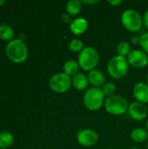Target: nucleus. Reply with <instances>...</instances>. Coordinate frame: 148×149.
Wrapping results in <instances>:
<instances>
[{
  "instance_id": "nucleus-14",
  "label": "nucleus",
  "mask_w": 148,
  "mask_h": 149,
  "mask_svg": "<svg viewBox=\"0 0 148 149\" xmlns=\"http://www.w3.org/2000/svg\"><path fill=\"white\" fill-rule=\"evenodd\" d=\"M72 85L75 89L79 91L85 90L89 85L88 77L85 76L84 73L79 72L72 78Z\"/></svg>"
},
{
  "instance_id": "nucleus-32",
  "label": "nucleus",
  "mask_w": 148,
  "mask_h": 149,
  "mask_svg": "<svg viewBox=\"0 0 148 149\" xmlns=\"http://www.w3.org/2000/svg\"><path fill=\"white\" fill-rule=\"evenodd\" d=\"M147 85H148V73H147Z\"/></svg>"
},
{
  "instance_id": "nucleus-3",
  "label": "nucleus",
  "mask_w": 148,
  "mask_h": 149,
  "mask_svg": "<svg viewBox=\"0 0 148 149\" xmlns=\"http://www.w3.org/2000/svg\"><path fill=\"white\" fill-rule=\"evenodd\" d=\"M105 94L100 87H91L85 92L83 102L90 111H97L105 103Z\"/></svg>"
},
{
  "instance_id": "nucleus-22",
  "label": "nucleus",
  "mask_w": 148,
  "mask_h": 149,
  "mask_svg": "<svg viewBox=\"0 0 148 149\" xmlns=\"http://www.w3.org/2000/svg\"><path fill=\"white\" fill-rule=\"evenodd\" d=\"M101 89H102L105 96H107V97H111V96L114 95V93L116 92V86L112 82H106V83H105L103 85V86H102Z\"/></svg>"
},
{
  "instance_id": "nucleus-18",
  "label": "nucleus",
  "mask_w": 148,
  "mask_h": 149,
  "mask_svg": "<svg viewBox=\"0 0 148 149\" xmlns=\"http://www.w3.org/2000/svg\"><path fill=\"white\" fill-rule=\"evenodd\" d=\"M14 37V31L13 29L6 24H1L0 25V38L4 39V40H10Z\"/></svg>"
},
{
  "instance_id": "nucleus-27",
  "label": "nucleus",
  "mask_w": 148,
  "mask_h": 149,
  "mask_svg": "<svg viewBox=\"0 0 148 149\" xmlns=\"http://www.w3.org/2000/svg\"><path fill=\"white\" fill-rule=\"evenodd\" d=\"M132 43H133V45H138V44H140V38L137 37V36L132 38Z\"/></svg>"
},
{
  "instance_id": "nucleus-7",
  "label": "nucleus",
  "mask_w": 148,
  "mask_h": 149,
  "mask_svg": "<svg viewBox=\"0 0 148 149\" xmlns=\"http://www.w3.org/2000/svg\"><path fill=\"white\" fill-rule=\"evenodd\" d=\"M49 85L51 89L57 93H66L72 86L71 77L64 72H58L52 75L50 79Z\"/></svg>"
},
{
  "instance_id": "nucleus-34",
  "label": "nucleus",
  "mask_w": 148,
  "mask_h": 149,
  "mask_svg": "<svg viewBox=\"0 0 148 149\" xmlns=\"http://www.w3.org/2000/svg\"><path fill=\"white\" fill-rule=\"evenodd\" d=\"M108 149H112V148H108Z\"/></svg>"
},
{
  "instance_id": "nucleus-1",
  "label": "nucleus",
  "mask_w": 148,
  "mask_h": 149,
  "mask_svg": "<svg viewBox=\"0 0 148 149\" xmlns=\"http://www.w3.org/2000/svg\"><path fill=\"white\" fill-rule=\"evenodd\" d=\"M99 60V52L92 46H85L79 52L78 63L79 67L86 72H90L97 66Z\"/></svg>"
},
{
  "instance_id": "nucleus-17",
  "label": "nucleus",
  "mask_w": 148,
  "mask_h": 149,
  "mask_svg": "<svg viewBox=\"0 0 148 149\" xmlns=\"http://www.w3.org/2000/svg\"><path fill=\"white\" fill-rule=\"evenodd\" d=\"M82 9V2L80 0H70L67 2L65 10L69 16H76Z\"/></svg>"
},
{
  "instance_id": "nucleus-11",
  "label": "nucleus",
  "mask_w": 148,
  "mask_h": 149,
  "mask_svg": "<svg viewBox=\"0 0 148 149\" xmlns=\"http://www.w3.org/2000/svg\"><path fill=\"white\" fill-rule=\"evenodd\" d=\"M133 94L136 101L142 104L148 103V85L147 83L139 82L134 85Z\"/></svg>"
},
{
  "instance_id": "nucleus-29",
  "label": "nucleus",
  "mask_w": 148,
  "mask_h": 149,
  "mask_svg": "<svg viewBox=\"0 0 148 149\" xmlns=\"http://www.w3.org/2000/svg\"><path fill=\"white\" fill-rule=\"evenodd\" d=\"M4 2H5L4 0H0V5H2V4H3V3H4Z\"/></svg>"
},
{
  "instance_id": "nucleus-6",
  "label": "nucleus",
  "mask_w": 148,
  "mask_h": 149,
  "mask_svg": "<svg viewBox=\"0 0 148 149\" xmlns=\"http://www.w3.org/2000/svg\"><path fill=\"white\" fill-rule=\"evenodd\" d=\"M6 54L9 58L15 63H21L26 59L28 50L25 44L21 39H15L7 45Z\"/></svg>"
},
{
  "instance_id": "nucleus-20",
  "label": "nucleus",
  "mask_w": 148,
  "mask_h": 149,
  "mask_svg": "<svg viewBox=\"0 0 148 149\" xmlns=\"http://www.w3.org/2000/svg\"><path fill=\"white\" fill-rule=\"evenodd\" d=\"M13 142V136L8 132L0 133V148H9Z\"/></svg>"
},
{
  "instance_id": "nucleus-33",
  "label": "nucleus",
  "mask_w": 148,
  "mask_h": 149,
  "mask_svg": "<svg viewBox=\"0 0 148 149\" xmlns=\"http://www.w3.org/2000/svg\"><path fill=\"white\" fill-rule=\"evenodd\" d=\"M147 149H148V143H147Z\"/></svg>"
},
{
  "instance_id": "nucleus-15",
  "label": "nucleus",
  "mask_w": 148,
  "mask_h": 149,
  "mask_svg": "<svg viewBox=\"0 0 148 149\" xmlns=\"http://www.w3.org/2000/svg\"><path fill=\"white\" fill-rule=\"evenodd\" d=\"M79 65L78 63V61L73 60V59H69L67 60L63 66V70H64V73H65L68 76H74L77 73H79Z\"/></svg>"
},
{
  "instance_id": "nucleus-19",
  "label": "nucleus",
  "mask_w": 148,
  "mask_h": 149,
  "mask_svg": "<svg viewBox=\"0 0 148 149\" xmlns=\"http://www.w3.org/2000/svg\"><path fill=\"white\" fill-rule=\"evenodd\" d=\"M116 52H117L118 55L126 58L131 52V45H129V43H127L126 41H121L117 45Z\"/></svg>"
},
{
  "instance_id": "nucleus-13",
  "label": "nucleus",
  "mask_w": 148,
  "mask_h": 149,
  "mask_svg": "<svg viewBox=\"0 0 148 149\" xmlns=\"http://www.w3.org/2000/svg\"><path fill=\"white\" fill-rule=\"evenodd\" d=\"M88 80L89 84H91L93 87H100L103 86L106 81L105 75L103 72L98 69H93L88 73Z\"/></svg>"
},
{
  "instance_id": "nucleus-9",
  "label": "nucleus",
  "mask_w": 148,
  "mask_h": 149,
  "mask_svg": "<svg viewBox=\"0 0 148 149\" xmlns=\"http://www.w3.org/2000/svg\"><path fill=\"white\" fill-rule=\"evenodd\" d=\"M128 64L135 68H143L148 64L147 54L140 50H133L126 57Z\"/></svg>"
},
{
  "instance_id": "nucleus-23",
  "label": "nucleus",
  "mask_w": 148,
  "mask_h": 149,
  "mask_svg": "<svg viewBox=\"0 0 148 149\" xmlns=\"http://www.w3.org/2000/svg\"><path fill=\"white\" fill-rule=\"evenodd\" d=\"M140 45L143 49V52L148 54V32L143 33L140 37Z\"/></svg>"
},
{
  "instance_id": "nucleus-25",
  "label": "nucleus",
  "mask_w": 148,
  "mask_h": 149,
  "mask_svg": "<svg viewBox=\"0 0 148 149\" xmlns=\"http://www.w3.org/2000/svg\"><path fill=\"white\" fill-rule=\"evenodd\" d=\"M143 24H145V26L147 28L148 30V10L145 12L144 17H143Z\"/></svg>"
},
{
  "instance_id": "nucleus-31",
  "label": "nucleus",
  "mask_w": 148,
  "mask_h": 149,
  "mask_svg": "<svg viewBox=\"0 0 148 149\" xmlns=\"http://www.w3.org/2000/svg\"><path fill=\"white\" fill-rule=\"evenodd\" d=\"M131 149H140V148H132Z\"/></svg>"
},
{
  "instance_id": "nucleus-30",
  "label": "nucleus",
  "mask_w": 148,
  "mask_h": 149,
  "mask_svg": "<svg viewBox=\"0 0 148 149\" xmlns=\"http://www.w3.org/2000/svg\"><path fill=\"white\" fill-rule=\"evenodd\" d=\"M146 125H147V126H146V127H147V131L148 133V120L147 121V124H146Z\"/></svg>"
},
{
  "instance_id": "nucleus-28",
  "label": "nucleus",
  "mask_w": 148,
  "mask_h": 149,
  "mask_svg": "<svg viewBox=\"0 0 148 149\" xmlns=\"http://www.w3.org/2000/svg\"><path fill=\"white\" fill-rule=\"evenodd\" d=\"M62 19H63L64 22L68 23V22H70V16H69L68 14H64V15L62 16Z\"/></svg>"
},
{
  "instance_id": "nucleus-10",
  "label": "nucleus",
  "mask_w": 148,
  "mask_h": 149,
  "mask_svg": "<svg viewBox=\"0 0 148 149\" xmlns=\"http://www.w3.org/2000/svg\"><path fill=\"white\" fill-rule=\"evenodd\" d=\"M128 113L131 118L135 120H143L147 116V108L145 104L134 101L129 105Z\"/></svg>"
},
{
  "instance_id": "nucleus-26",
  "label": "nucleus",
  "mask_w": 148,
  "mask_h": 149,
  "mask_svg": "<svg viewBox=\"0 0 148 149\" xmlns=\"http://www.w3.org/2000/svg\"><path fill=\"white\" fill-rule=\"evenodd\" d=\"M108 3H110L111 5H120V3H122V0H108L107 1Z\"/></svg>"
},
{
  "instance_id": "nucleus-24",
  "label": "nucleus",
  "mask_w": 148,
  "mask_h": 149,
  "mask_svg": "<svg viewBox=\"0 0 148 149\" xmlns=\"http://www.w3.org/2000/svg\"><path fill=\"white\" fill-rule=\"evenodd\" d=\"M81 2H82V3H85V4L92 5V4H96V3H99V0H83Z\"/></svg>"
},
{
  "instance_id": "nucleus-5",
  "label": "nucleus",
  "mask_w": 148,
  "mask_h": 149,
  "mask_svg": "<svg viewBox=\"0 0 148 149\" xmlns=\"http://www.w3.org/2000/svg\"><path fill=\"white\" fill-rule=\"evenodd\" d=\"M122 25L131 32L139 31L143 24V18L140 14L133 9H127L121 15Z\"/></svg>"
},
{
  "instance_id": "nucleus-4",
  "label": "nucleus",
  "mask_w": 148,
  "mask_h": 149,
  "mask_svg": "<svg viewBox=\"0 0 148 149\" xmlns=\"http://www.w3.org/2000/svg\"><path fill=\"white\" fill-rule=\"evenodd\" d=\"M104 107L106 111L115 116L124 114L129 107V104L126 98L121 95H113L111 97H107L105 100Z\"/></svg>"
},
{
  "instance_id": "nucleus-2",
  "label": "nucleus",
  "mask_w": 148,
  "mask_h": 149,
  "mask_svg": "<svg viewBox=\"0 0 148 149\" xmlns=\"http://www.w3.org/2000/svg\"><path fill=\"white\" fill-rule=\"evenodd\" d=\"M128 70L129 64L125 57L116 55L111 58L107 63V72L109 75L115 79H120L126 77Z\"/></svg>"
},
{
  "instance_id": "nucleus-12",
  "label": "nucleus",
  "mask_w": 148,
  "mask_h": 149,
  "mask_svg": "<svg viewBox=\"0 0 148 149\" xmlns=\"http://www.w3.org/2000/svg\"><path fill=\"white\" fill-rule=\"evenodd\" d=\"M70 31L74 35L83 34L88 28V22L85 17H77L70 23Z\"/></svg>"
},
{
  "instance_id": "nucleus-21",
  "label": "nucleus",
  "mask_w": 148,
  "mask_h": 149,
  "mask_svg": "<svg viewBox=\"0 0 148 149\" xmlns=\"http://www.w3.org/2000/svg\"><path fill=\"white\" fill-rule=\"evenodd\" d=\"M68 48L70 51L73 52H80L84 49V43L82 42V40L79 38H73L69 42Z\"/></svg>"
},
{
  "instance_id": "nucleus-16",
  "label": "nucleus",
  "mask_w": 148,
  "mask_h": 149,
  "mask_svg": "<svg viewBox=\"0 0 148 149\" xmlns=\"http://www.w3.org/2000/svg\"><path fill=\"white\" fill-rule=\"evenodd\" d=\"M131 139L137 143H141L144 142L147 140L148 138V133L147 129L141 128V127H138L133 129L131 132Z\"/></svg>"
},
{
  "instance_id": "nucleus-8",
  "label": "nucleus",
  "mask_w": 148,
  "mask_h": 149,
  "mask_svg": "<svg viewBox=\"0 0 148 149\" xmlns=\"http://www.w3.org/2000/svg\"><path fill=\"white\" fill-rule=\"evenodd\" d=\"M99 141L98 134L92 129H84L78 133L77 141L79 145L85 148L94 146Z\"/></svg>"
}]
</instances>
